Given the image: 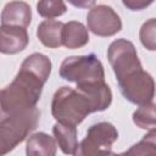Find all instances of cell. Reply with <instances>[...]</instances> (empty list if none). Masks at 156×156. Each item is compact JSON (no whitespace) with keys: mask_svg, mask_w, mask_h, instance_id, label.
Listing matches in <instances>:
<instances>
[{"mask_svg":"<svg viewBox=\"0 0 156 156\" xmlns=\"http://www.w3.org/2000/svg\"><path fill=\"white\" fill-rule=\"evenodd\" d=\"M51 68V61L44 54L34 52L24 58L15 79L0 90V122L35 107Z\"/></svg>","mask_w":156,"mask_h":156,"instance_id":"6da1fadb","label":"cell"},{"mask_svg":"<svg viewBox=\"0 0 156 156\" xmlns=\"http://www.w3.org/2000/svg\"><path fill=\"white\" fill-rule=\"evenodd\" d=\"M111 102L112 93L105 82L77 84L76 89L61 87L54 94L51 113L58 123L77 127L88 115L105 111Z\"/></svg>","mask_w":156,"mask_h":156,"instance_id":"7a4b0ae2","label":"cell"},{"mask_svg":"<svg viewBox=\"0 0 156 156\" xmlns=\"http://www.w3.org/2000/svg\"><path fill=\"white\" fill-rule=\"evenodd\" d=\"M40 112L37 107L9 116L0 122V156H5L22 143L38 126Z\"/></svg>","mask_w":156,"mask_h":156,"instance_id":"3957f363","label":"cell"},{"mask_svg":"<svg viewBox=\"0 0 156 156\" xmlns=\"http://www.w3.org/2000/svg\"><path fill=\"white\" fill-rule=\"evenodd\" d=\"M60 77L76 84L105 82V71L101 61L94 54L69 56L61 62Z\"/></svg>","mask_w":156,"mask_h":156,"instance_id":"277c9868","label":"cell"},{"mask_svg":"<svg viewBox=\"0 0 156 156\" xmlns=\"http://www.w3.org/2000/svg\"><path fill=\"white\" fill-rule=\"evenodd\" d=\"M117 139L118 132L112 123H95L89 127L85 138L77 144L73 156H108Z\"/></svg>","mask_w":156,"mask_h":156,"instance_id":"5b68a950","label":"cell"},{"mask_svg":"<svg viewBox=\"0 0 156 156\" xmlns=\"http://www.w3.org/2000/svg\"><path fill=\"white\" fill-rule=\"evenodd\" d=\"M107 58L118 83L143 69L134 44L123 38L116 39L110 44Z\"/></svg>","mask_w":156,"mask_h":156,"instance_id":"8992f818","label":"cell"},{"mask_svg":"<svg viewBox=\"0 0 156 156\" xmlns=\"http://www.w3.org/2000/svg\"><path fill=\"white\" fill-rule=\"evenodd\" d=\"M122 95L132 104L144 105L151 102L155 95V82L150 73L141 69L132 77L118 83Z\"/></svg>","mask_w":156,"mask_h":156,"instance_id":"52a82bcc","label":"cell"},{"mask_svg":"<svg viewBox=\"0 0 156 156\" xmlns=\"http://www.w3.org/2000/svg\"><path fill=\"white\" fill-rule=\"evenodd\" d=\"M87 29L99 37H112L122 29L121 17L107 5H94L90 7L87 15Z\"/></svg>","mask_w":156,"mask_h":156,"instance_id":"ba28073f","label":"cell"},{"mask_svg":"<svg viewBox=\"0 0 156 156\" xmlns=\"http://www.w3.org/2000/svg\"><path fill=\"white\" fill-rule=\"evenodd\" d=\"M29 43L26 28L13 26L0 27V52L5 55H15L23 51Z\"/></svg>","mask_w":156,"mask_h":156,"instance_id":"9c48e42d","label":"cell"},{"mask_svg":"<svg viewBox=\"0 0 156 156\" xmlns=\"http://www.w3.org/2000/svg\"><path fill=\"white\" fill-rule=\"evenodd\" d=\"M0 21L1 26L27 28L32 22L30 6L24 1H10L4 6Z\"/></svg>","mask_w":156,"mask_h":156,"instance_id":"30bf717a","label":"cell"},{"mask_svg":"<svg viewBox=\"0 0 156 156\" xmlns=\"http://www.w3.org/2000/svg\"><path fill=\"white\" fill-rule=\"evenodd\" d=\"M57 144L52 136L44 132H38L27 139V156H56Z\"/></svg>","mask_w":156,"mask_h":156,"instance_id":"8fae6325","label":"cell"},{"mask_svg":"<svg viewBox=\"0 0 156 156\" xmlns=\"http://www.w3.org/2000/svg\"><path fill=\"white\" fill-rule=\"evenodd\" d=\"M63 24V22L55 20H45L40 22L37 28V37L40 43L46 48H60L62 45Z\"/></svg>","mask_w":156,"mask_h":156,"instance_id":"7c38bea8","label":"cell"},{"mask_svg":"<svg viewBox=\"0 0 156 156\" xmlns=\"http://www.w3.org/2000/svg\"><path fill=\"white\" fill-rule=\"evenodd\" d=\"M89 43V32L87 27L77 21H69L63 24L62 45L67 49H79Z\"/></svg>","mask_w":156,"mask_h":156,"instance_id":"4fadbf2b","label":"cell"},{"mask_svg":"<svg viewBox=\"0 0 156 156\" xmlns=\"http://www.w3.org/2000/svg\"><path fill=\"white\" fill-rule=\"evenodd\" d=\"M52 133H54V139L61 151L65 155H73L76 146L78 144L77 141V128L73 126L63 124L56 122L52 127Z\"/></svg>","mask_w":156,"mask_h":156,"instance_id":"5bb4252c","label":"cell"},{"mask_svg":"<svg viewBox=\"0 0 156 156\" xmlns=\"http://www.w3.org/2000/svg\"><path fill=\"white\" fill-rule=\"evenodd\" d=\"M108 156H156V132L151 130L144 138L121 154L111 152Z\"/></svg>","mask_w":156,"mask_h":156,"instance_id":"9a60e30c","label":"cell"},{"mask_svg":"<svg viewBox=\"0 0 156 156\" xmlns=\"http://www.w3.org/2000/svg\"><path fill=\"white\" fill-rule=\"evenodd\" d=\"M133 122L141 129L149 132L155 130L156 127V115H155V104L147 102L140 105L133 113Z\"/></svg>","mask_w":156,"mask_h":156,"instance_id":"2e32d148","label":"cell"},{"mask_svg":"<svg viewBox=\"0 0 156 156\" xmlns=\"http://www.w3.org/2000/svg\"><path fill=\"white\" fill-rule=\"evenodd\" d=\"M38 13L48 20L62 16L67 11V6L61 0H43L37 4Z\"/></svg>","mask_w":156,"mask_h":156,"instance_id":"e0dca14e","label":"cell"},{"mask_svg":"<svg viewBox=\"0 0 156 156\" xmlns=\"http://www.w3.org/2000/svg\"><path fill=\"white\" fill-rule=\"evenodd\" d=\"M155 30H156V21L155 18H150L141 26L140 32H139V38H140L141 44L150 51H154L156 49Z\"/></svg>","mask_w":156,"mask_h":156,"instance_id":"ac0fdd59","label":"cell"},{"mask_svg":"<svg viewBox=\"0 0 156 156\" xmlns=\"http://www.w3.org/2000/svg\"><path fill=\"white\" fill-rule=\"evenodd\" d=\"M151 4H152V0H149V1H145V0H123V5L128 9H130L132 11H140Z\"/></svg>","mask_w":156,"mask_h":156,"instance_id":"d6986e66","label":"cell"}]
</instances>
